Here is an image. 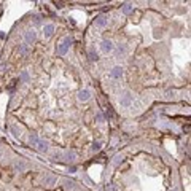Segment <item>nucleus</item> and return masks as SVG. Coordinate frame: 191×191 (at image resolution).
I'll return each mask as SVG.
<instances>
[{
	"mask_svg": "<svg viewBox=\"0 0 191 191\" xmlns=\"http://www.w3.org/2000/svg\"><path fill=\"white\" fill-rule=\"evenodd\" d=\"M70 43H72V38H70V37H65L64 40H62V43L58 46V54H59V56H64V54L67 53V49H69Z\"/></svg>",
	"mask_w": 191,
	"mask_h": 191,
	"instance_id": "obj_1",
	"label": "nucleus"
},
{
	"mask_svg": "<svg viewBox=\"0 0 191 191\" xmlns=\"http://www.w3.org/2000/svg\"><path fill=\"white\" fill-rule=\"evenodd\" d=\"M100 49H102V53L108 54V53H111L115 49V46H113V43H111L110 40H104L102 43H100Z\"/></svg>",
	"mask_w": 191,
	"mask_h": 191,
	"instance_id": "obj_2",
	"label": "nucleus"
},
{
	"mask_svg": "<svg viewBox=\"0 0 191 191\" xmlns=\"http://www.w3.org/2000/svg\"><path fill=\"white\" fill-rule=\"evenodd\" d=\"M132 104V96L129 94V92H126L124 96H121V99H120V105L121 107H129Z\"/></svg>",
	"mask_w": 191,
	"mask_h": 191,
	"instance_id": "obj_3",
	"label": "nucleus"
},
{
	"mask_svg": "<svg viewBox=\"0 0 191 191\" xmlns=\"http://www.w3.org/2000/svg\"><path fill=\"white\" fill-rule=\"evenodd\" d=\"M107 22H108V18H107L105 14H102V16H99V18H96L94 26H96V27H105Z\"/></svg>",
	"mask_w": 191,
	"mask_h": 191,
	"instance_id": "obj_4",
	"label": "nucleus"
},
{
	"mask_svg": "<svg viewBox=\"0 0 191 191\" xmlns=\"http://www.w3.org/2000/svg\"><path fill=\"white\" fill-rule=\"evenodd\" d=\"M53 32H54V26H53V24H46V26L43 27L45 37H51V35H53Z\"/></svg>",
	"mask_w": 191,
	"mask_h": 191,
	"instance_id": "obj_5",
	"label": "nucleus"
},
{
	"mask_svg": "<svg viewBox=\"0 0 191 191\" xmlns=\"http://www.w3.org/2000/svg\"><path fill=\"white\" fill-rule=\"evenodd\" d=\"M89 97H91V92H89L88 89H83V91L78 92V99L80 100H88Z\"/></svg>",
	"mask_w": 191,
	"mask_h": 191,
	"instance_id": "obj_6",
	"label": "nucleus"
},
{
	"mask_svg": "<svg viewBox=\"0 0 191 191\" xmlns=\"http://www.w3.org/2000/svg\"><path fill=\"white\" fill-rule=\"evenodd\" d=\"M121 75H123V69H121V67H115V69L111 70V78H115V80L121 78Z\"/></svg>",
	"mask_w": 191,
	"mask_h": 191,
	"instance_id": "obj_7",
	"label": "nucleus"
},
{
	"mask_svg": "<svg viewBox=\"0 0 191 191\" xmlns=\"http://www.w3.org/2000/svg\"><path fill=\"white\" fill-rule=\"evenodd\" d=\"M33 40H35V32H33V30L26 32V42H27V45L33 43Z\"/></svg>",
	"mask_w": 191,
	"mask_h": 191,
	"instance_id": "obj_8",
	"label": "nucleus"
},
{
	"mask_svg": "<svg viewBox=\"0 0 191 191\" xmlns=\"http://www.w3.org/2000/svg\"><path fill=\"white\" fill-rule=\"evenodd\" d=\"M131 10H132V7H131V5H124V8H123V13H124V14H127V13H131Z\"/></svg>",
	"mask_w": 191,
	"mask_h": 191,
	"instance_id": "obj_9",
	"label": "nucleus"
},
{
	"mask_svg": "<svg viewBox=\"0 0 191 191\" xmlns=\"http://www.w3.org/2000/svg\"><path fill=\"white\" fill-rule=\"evenodd\" d=\"M100 148V143L97 142V143H94V147H92V150H99Z\"/></svg>",
	"mask_w": 191,
	"mask_h": 191,
	"instance_id": "obj_10",
	"label": "nucleus"
},
{
	"mask_svg": "<svg viewBox=\"0 0 191 191\" xmlns=\"http://www.w3.org/2000/svg\"><path fill=\"white\" fill-rule=\"evenodd\" d=\"M21 78H22V80H27V78H29V75H27V74H26V72H24V74H22V75H21Z\"/></svg>",
	"mask_w": 191,
	"mask_h": 191,
	"instance_id": "obj_11",
	"label": "nucleus"
},
{
	"mask_svg": "<svg viewBox=\"0 0 191 191\" xmlns=\"http://www.w3.org/2000/svg\"><path fill=\"white\" fill-rule=\"evenodd\" d=\"M97 121H104V116H102V113H99V115H97Z\"/></svg>",
	"mask_w": 191,
	"mask_h": 191,
	"instance_id": "obj_12",
	"label": "nucleus"
}]
</instances>
